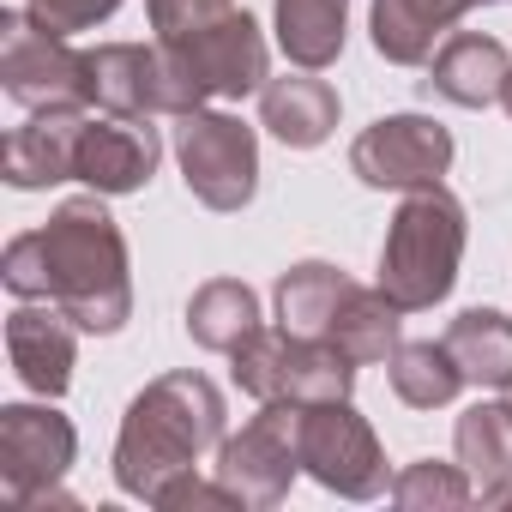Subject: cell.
Returning a JSON list of instances; mask_svg holds the SVG:
<instances>
[{
    "label": "cell",
    "instance_id": "cell-24",
    "mask_svg": "<svg viewBox=\"0 0 512 512\" xmlns=\"http://www.w3.org/2000/svg\"><path fill=\"white\" fill-rule=\"evenodd\" d=\"M476 500V482L464 464H440V458H416L392 476V506L404 512H458Z\"/></svg>",
    "mask_w": 512,
    "mask_h": 512
},
{
    "label": "cell",
    "instance_id": "cell-4",
    "mask_svg": "<svg viewBox=\"0 0 512 512\" xmlns=\"http://www.w3.org/2000/svg\"><path fill=\"white\" fill-rule=\"evenodd\" d=\"M229 380L260 404H314V398H350L356 362L332 344L296 338L284 326H260L229 350Z\"/></svg>",
    "mask_w": 512,
    "mask_h": 512
},
{
    "label": "cell",
    "instance_id": "cell-12",
    "mask_svg": "<svg viewBox=\"0 0 512 512\" xmlns=\"http://www.w3.org/2000/svg\"><path fill=\"white\" fill-rule=\"evenodd\" d=\"M91 61V109H109V115H187L181 103V85L163 61L157 43H97L85 49Z\"/></svg>",
    "mask_w": 512,
    "mask_h": 512
},
{
    "label": "cell",
    "instance_id": "cell-6",
    "mask_svg": "<svg viewBox=\"0 0 512 512\" xmlns=\"http://www.w3.org/2000/svg\"><path fill=\"white\" fill-rule=\"evenodd\" d=\"M175 163L205 211H247L260 193V133L241 115L223 109L175 115Z\"/></svg>",
    "mask_w": 512,
    "mask_h": 512
},
{
    "label": "cell",
    "instance_id": "cell-19",
    "mask_svg": "<svg viewBox=\"0 0 512 512\" xmlns=\"http://www.w3.org/2000/svg\"><path fill=\"white\" fill-rule=\"evenodd\" d=\"M452 452L476 482L482 506H506L512 494V410L506 404H470L452 428Z\"/></svg>",
    "mask_w": 512,
    "mask_h": 512
},
{
    "label": "cell",
    "instance_id": "cell-8",
    "mask_svg": "<svg viewBox=\"0 0 512 512\" xmlns=\"http://www.w3.org/2000/svg\"><path fill=\"white\" fill-rule=\"evenodd\" d=\"M0 85L19 109H91V61L31 13H0Z\"/></svg>",
    "mask_w": 512,
    "mask_h": 512
},
{
    "label": "cell",
    "instance_id": "cell-29",
    "mask_svg": "<svg viewBox=\"0 0 512 512\" xmlns=\"http://www.w3.org/2000/svg\"><path fill=\"white\" fill-rule=\"evenodd\" d=\"M500 392H506V398H500V404H506V410H512V380H506V386H500Z\"/></svg>",
    "mask_w": 512,
    "mask_h": 512
},
{
    "label": "cell",
    "instance_id": "cell-16",
    "mask_svg": "<svg viewBox=\"0 0 512 512\" xmlns=\"http://www.w3.org/2000/svg\"><path fill=\"white\" fill-rule=\"evenodd\" d=\"M85 115L91 109H31V121L7 139V187L37 193V187L73 181V157H79Z\"/></svg>",
    "mask_w": 512,
    "mask_h": 512
},
{
    "label": "cell",
    "instance_id": "cell-28",
    "mask_svg": "<svg viewBox=\"0 0 512 512\" xmlns=\"http://www.w3.org/2000/svg\"><path fill=\"white\" fill-rule=\"evenodd\" d=\"M500 109H506V115H512V79H506V97H500Z\"/></svg>",
    "mask_w": 512,
    "mask_h": 512
},
{
    "label": "cell",
    "instance_id": "cell-20",
    "mask_svg": "<svg viewBox=\"0 0 512 512\" xmlns=\"http://www.w3.org/2000/svg\"><path fill=\"white\" fill-rule=\"evenodd\" d=\"M272 31L290 67L326 73L350 43V0H272Z\"/></svg>",
    "mask_w": 512,
    "mask_h": 512
},
{
    "label": "cell",
    "instance_id": "cell-25",
    "mask_svg": "<svg viewBox=\"0 0 512 512\" xmlns=\"http://www.w3.org/2000/svg\"><path fill=\"white\" fill-rule=\"evenodd\" d=\"M235 13V0H145V19L157 31V43H187L211 25H223Z\"/></svg>",
    "mask_w": 512,
    "mask_h": 512
},
{
    "label": "cell",
    "instance_id": "cell-11",
    "mask_svg": "<svg viewBox=\"0 0 512 512\" xmlns=\"http://www.w3.org/2000/svg\"><path fill=\"white\" fill-rule=\"evenodd\" d=\"M157 157H163V139L151 127V115H109V109H91L85 115V133H79V157H73V181L121 199V193H145L151 175H157Z\"/></svg>",
    "mask_w": 512,
    "mask_h": 512
},
{
    "label": "cell",
    "instance_id": "cell-17",
    "mask_svg": "<svg viewBox=\"0 0 512 512\" xmlns=\"http://www.w3.org/2000/svg\"><path fill=\"white\" fill-rule=\"evenodd\" d=\"M338 115H344L338 91L320 73H308V67L302 73H284V79H266V91H260V127L272 139H284L290 151L326 145L338 133Z\"/></svg>",
    "mask_w": 512,
    "mask_h": 512
},
{
    "label": "cell",
    "instance_id": "cell-21",
    "mask_svg": "<svg viewBox=\"0 0 512 512\" xmlns=\"http://www.w3.org/2000/svg\"><path fill=\"white\" fill-rule=\"evenodd\" d=\"M247 332H260V296L241 278H211L187 296V338L211 356H229Z\"/></svg>",
    "mask_w": 512,
    "mask_h": 512
},
{
    "label": "cell",
    "instance_id": "cell-14",
    "mask_svg": "<svg viewBox=\"0 0 512 512\" xmlns=\"http://www.w3.org/2000/svg\"><path fill=\"white\" fill-rule=\"evenodd\" d=\"M506 79H512V55H506L500 37L452 31V37L428 55L422 97H440V103H458V109H488V103L506 97Z\"/></svg>",
    "mask_w": 512,
    "mask_h": 512
},
{
    "label": "cell",
    "instance_id": "cell-22",
    "mask_svg": "<svg viewBox=\"0 0 512 512\" xmlns=\"http://www.w3.org/2000/svg\"><path fill=\"white\" fill-rule=\"evenodd\" d=\"M386 380H392L398 404H410V410H440V404H452V398L470 386L464 368H458V356L446 350V338H440V344H434V338L398 344V350L386 356Z\"/></svg>",
    "mask_w": 512,
    "mask_h": 512
},
{
    "label": "cell",
    "instance_id": "cell-27",
    "mask_svg": "<svg viewBox=\"0 0 512 512\" xmlns=\"http://www.w3.org/2000/svg\"><path fill=\"white\" fill-rule=\"evenodd\" d=\"M151 506H163V512H181V506H229V512H241V500H235L217 476L205 482V476H193V470L175 476V482H163V494H157Z\"/></svg>",
    "mask_w": 512,
    "mask_h": 512
},
{
    "label": "cell",
    "instance_id": "cell-7",
    "mask_svg": "<svg viewBox=\"0 0 512 512\" xmlns=\"http://www.w3.org/2000/svg\"><path fill=\"white\" fill-rule=\"evenodd\" d=\"M79 458V428L55 404H7L0 410V482L19 512L79 506L61 482Z\"/></svg>",
    "mask_w": 512,
    "mask_h": 512
},
{
    "label": "cell",
    "instance_id": "cell-18",
    "mask_svg": "<svg viewBox=\"0 0 512 512\" xmlns=\"http://www.w3.org/2000/svg\"><path fill=\"white\" fill-rule=\"evenodd\" d=\"M356 290V278L332 260H296L290 272H278L272 284V308H278V326L296 332V338H314L326 344L332 338V320L344 308V296Z\"/></svg>",
    "mask_w": 512,
    "mask_h": 512
},
{
    "label": "cell",
    "instance_id": "cell-3",
    "mask_svg": "<svg viewBox=\"0 0 512 512\" xmlns=\"http://www.w3.org/2000/svg\"><path fill=\"white\" fill-rule=\"evenodd\" d=\"M464 241H470V217H464V199L434 181V187H410L404 205L392 211L386 223V241H380V290L392 308L404 314H422L434 302L452 296L458 284V266H464Z\"/></svg>",
    "mask_w": 512,
    "mask_h": 512
},
{
    "label": "cell",
    "instance_id": "cell-10",
    "mask_svg": "<svg viewBox=\"0 0 512 512\" xmlns=\"http://www.w3.org/2000/svg\"><path fill=\"white\" fill-rule=\"evenodd\" d=\"M458 145L452 133L434 121V115H380L374 127L356 133L350 145V175L362 187H380V193H410V187H434L446 169H452Z\"/></svg>",
    "mask_w": 512,
    "mask_h": 512
},
{
    "label": "cell",
    "instance_id": "cell-5",
    "mask_svg": "<svg viewBox=\"0 0 512 512\" xmlns=\"http://www.w3.org/2000/svg\"><path fill=\"white\" fill-rule=\"evenodd\" d=\"M296 440H302V476H314L338 500H380L392 494V470L380 452V434L350 398H314L296 410Z\"/></svg>",
    "mask_w": 512,
    "mask_h": 512
},
{
    "label": "cell",
    "instance_id": "cell-1",
    "mask_svg": "<svg viewBox=\"0 0 512 512\" xmlns=\"http://www.w3.org/2000/svg\"><path fill=\"white\" fill-rule=\"evenodd\" d=\"M109 193H73L49 223L25 229L0 253V284L19 302H55L79 332L109 338L133 320V260L127 235L103 205Z\"/></svg>",
    "mask_w": 512,
    "mask_h": 512
},
{
    "label": "cell",
    "instance_id": "cell-15",
    "mask_svg": "<svg viewBox=\"0 0 512 512\" xmlns=\"http://www.w3.org/2000/svg\"><path fill=\"white\" fill-rule=\"evenodd\" d=\"M470 7H482V0H374L368 7L374 55L392 67H428L434 43H446Z\"/></svg>",
    "mask_w": 512,
    "mask_h": 512
},
{
    "label": "cell",
    "instance_id": "cell-13",
    "mask_svg": "<svg viewBox=\"0 0 512 512\" xmlns=\"http://www.w3.org/2000/svg\"><path fill=\"white\" fill-rule=\"evenodd\" d=\"M79 326L55 308V302H19L7 314V356H13V374L25 380V392L37 398H61L73 386V368H79Z\"/></svg>",
    "mask_w": 512,
    "mask_h": 512
},
{
    "label": "cell",
    "instance_id": "cell-23",
    "mask_svg": "<svg viewBox=\"0 0 512 512\" xmlns=\"http://www.w3.org/2000/svg\"><path fill=\"white\" fill-rule=\"evenodd\" d=\"M446 350L458 356L470 386H506L512 380V320L500 308H464L446 326Z\"/></svg>",
    "mask_w": 512,
    "mask_h": 512
},
{
    "label": "cell",
    "instance_id": "cell-2",
    "mask_svg": "<svg viewBox=\"0 0 512 512\" xmlns=\"http://www.w3.org/2000/svg\"><path fill=\"white\" fill-rule=\"evenodd\" d=\"M229 434V410L223 392L199 374V368H175L157 374L133 392L121 434H115V488L133 500H157L163 482L187 476L205 452H217Z\"/></svg>",
    "mask_w": 512,
    "mask_h": 512
},
{
    "label": "cell",
    "instance_id": "cell-9",
    "mask_svg": "<svg viewBox=\"0 0 512 512\" xmlns=\"http://www.w3.org/2000/svg\"><path fill=\"white\" fill-rule=\"evenodd\" d=\"M296 410L302 404H260V416H247L241 434H223L217 446V482L253 506V512H272L290 500L296 476H302V440H296Z\"/></svg>",
    "mask_w": 512,
    "mask_h": 512
},
{
    "label": "cell",
    "instance_id": "cell-26",
    "mask_svg": "<svg viewBox=\"0 0 512 512\" xmlns=\"http://www.w3.org/2000/svg\"><path fill=\"white\" fill-rule=\"evenodd\" d=\"M121 7H127V0H25V13H31V19H43V25H49V31H61V37H79V31L109 25Z\"/></svg>",
    "mask_w": 512,
    "mask_h": 512
}]
</instances>
